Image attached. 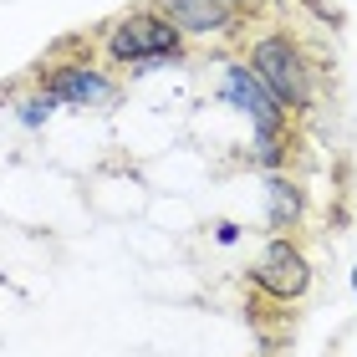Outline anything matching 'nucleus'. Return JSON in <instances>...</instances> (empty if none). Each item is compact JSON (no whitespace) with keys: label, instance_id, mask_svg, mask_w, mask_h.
Here are the masks:
<instances>
[{"label":"nucleus","instance_id":"obj_1","mask_svg":"<svg viewBox=\"0 0 357 357\" xmlns=\"http://www.w3.org/2000/svg\"><path fill=\"white\" fill-rule=\"evenodd\" d=\"M250 72L261 77V82L281 97L286 112H306L312 107V56H306V46L291 36V31H261V36L250 41Z\"/></svg>","mask_w":357,"mask_h":357},{"label":"nucleus","instance_id":"obj_2","mask_svg":"<svg viewBox=\"0 0 357 357\" xmlns=\"http://www.w3.org/2000/svg\"><path fill=\"white\" fill-rule=\"evenodd\" d=\"M225 97H230L240 112H250L255 133H261V158H275L271 143L286 133V118H291V112L281 107V97H275L250 67H230V72H225Z\"/></svg>","mask_w":357,"mask_h":357},{"label":"nucleus","instance_id":"obj_3","mask_svg":"<svg viewBox=\"0 0 357 357\" xmlns=\"http://www.w3.org/2000/svg\"><path fill=\"white\" fill-rule=\"evenodd\" d=\"M178 31L164 10H133V15H123L118 26H112V36H107V52L118 56V61H149V56H174L178 52Z\"/></svg>","mask_w":357,"mask_h":357},{"label":"nucleus","instance_id":"obj_4","mask_svg":"<svg viewBox=\"0 0 357 357\" xmlns=\"http://www.w3.org/2000/svg\"><path fill=\"white\" fill-rule=\"evenodd\" d=\"M250 281L261 286L271 301L291 306V301L306 296V286H312V266H306V255L291 245V240H271L261 250V261H255V271H250Z\"/></svg>","mask_w":357,"mask_h":357},{"label":"nucleus","instance_id":"obj_5","mask_svg":"<svg viewBox=\"0 0 357 357\" xmlns=\"http://www.w3.org/2000/svg\"><path fill=\"white\" fill-rule=\"evenodd\" d=\"M158 10L178 31H230V26H240L235 0H158Z\"/></svg>","mask_w":357,"mask_h":357},{"label":"nucleus","instance_id":"obj_6","mask_svg":"<svg viewBox=\"0 0 357 357\" xmlns=\"http://www.w3.org/2000/svg\"><path fill=\"white\" fill-rule=\"evenodd\" d=\"M46 92L56 97V102H92V97H102V77H92L87 67H67V72H52L46 77Z\"/></svg>","mask_w":357,"mask_h":357},{"label":"nucleus","instance_id":"obj_7","mask_svg":"<svg viewBox=\"0 0 357 357\" xmlns=\"http://www.w3.org/2000/svg\"><path fill=\"white\" fill-rule=\"evenodd\" d=\"M301 220V189L291 178H271V225L275 230H291Z\"/></svg>","mask_w":357,"mask_h":357},{"label":"nucleus","instance_id":"obj_8","mask_svg":"<svg viewBox=\"0 0 357 357\" xmlns=\"http://www.w3.org/2000/svg\"><path fill=\"white\" fill-rule=\"evenodd\" d=\"M352 291H357V271H352Z\"/></svg>","mask_w":357,"mask_h":357}]
</instances>
